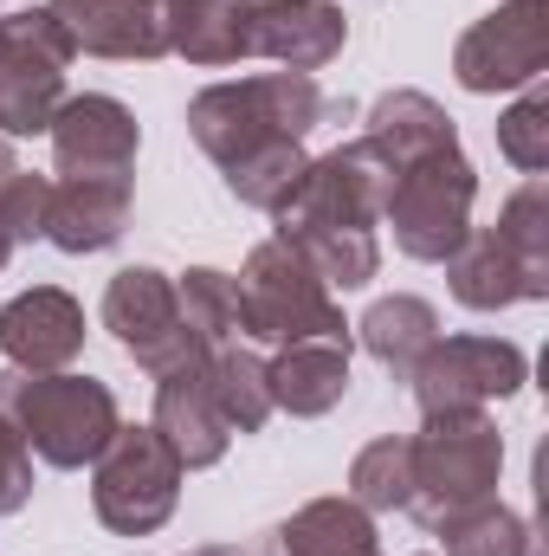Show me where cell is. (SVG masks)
<instances>
[{"label":"cell","instance_id":"obj_1","mask_svg":"<svg viewBox=\"0 0 549 556\" xmlns=\"http://www.w3.org/2000/svg\"><path fill=\"white\" fill-rule=\"evenodd\" d=\"M336 111L343 104H330L310 72H259V78H240V85H207L188 104V137L220 168H233L240 155H253L266 142H304Z\"/></svg>","mask_w":549,"mask_h":556},{"label":"cell","instance_id":"obj_2","mask_svg":"<svg viewBox=\"0 0 549 556\" xmlns=\"http://www.w3.org/2000/svg\"><path fill=\"white\" fill-rule=\"evenodd\" d=\"M0 415L13 420V433L26 440L33 459L59 466V472H78L91 466L111 433L124 427L117 415V395L91 376H72V369H0Z\"/></svg>","mask_w":549,"mask_h":556},{"label":"cell","instance_id":"obj_3","mask_svg":"<svg viewBox=\"0 0 549 556\" xmlns=\"http://www.w3.org/2000/svg\"><path fill=\"white\" fill-rule=\"evenodd\" d=\"M240 324L253 343H349V324L330 298V285L317 278V266L291 247V240H259L246 253L240 273Z\"/></svg>","mask_w":549,"mask_h":556},{"label":"cell","instance_id":"obj_4","mask_svg":"<svg viewBox=\"0 0 549 556\" xmlns=\"http://www.w3.org/2000/svg\"><path fill=\"white\" fill-rule=\"evenodd\" d=\"M413 440V498L408 511L433 531L439 518L498 498V472H505V433L485 415H426Z\"/></svg>","mask_w":549,"mask_h":556},{"label":"cell","instance_id":"obj_5","mask_svg":"<svg viewBox=\"0 0 549 556\" xmlns=\"http://www.w3.org/2000/svg\"><path fill=\"white\" fill-rule=\"evenodd\" d=\"M472 201H478V175L459 149H439V155H420L408 168H395V188H388V207L382 220L395 227V247L420 260V266H446L465 233H472Z\"/></svg>","mask_w":549,"mask_h":556},{"label":"cell","instance_id":"obj_6","mask_svg":"<svg viewBox=\"0 0 549 556\" xmlns=\"http://www.w3.org/2000/svg\"><path fill=\"white\" fill-rule=\"evenodd\" d=\"M181 505V459L155 427H117L91 459V511L117 538H149Z\"/></svg>","mask_w":549,"mask_h":556},{"label":"cell","instance_id":"obj_7","mask_svg":"<svg viewBox=\"0 0 549 556\" xmlns=\"http://www.w3.org/2000/svg\"><path fill=\"white\" fill-rule=\"evenodd\" d=\"M388 188H395V162L375 149V142H343L317 162H304L297 188L272 207L278 240L291 233H310V227H382V207H388Z\"/></svg>","mask_w":549,"mask_h":556},{"label":"cell","instance_id":"obj_8","mask_svg":"<svg viewBox=\"0 0 549 556\" xmlns=\"http://www.w3.org/2000/svg\"><path fill=\"white\" fill-rule=\"evenodd\" d=\"M0 26V137H39L65 104V65L78 59V46L52 7H20Z\"/></svg>","mask_w":549,"mask_h":556},{"label":"cell","instance_id":"obj_9","mask_svg":"<svg viewBox=\"0 0 549 556\" xmlns=\"http://www.w3.org/2000/svg\"><path fill=\"white\" fill-rule=\"evenodd\" d=\"M408 382L420 415H485V402H505L531 382V356L511 337H439Z\"/></svg>","mask_w":549,"mask_h":556},{"label":"cell","instance_id":"obj_10","mask_svg":"<svg viewBox=\"0 0 549 556\" xmlns=\"http://www.w3.org/2000/svg\"><path fill=\"white\" fill-rule=\"evenodd\" d=\"M104 330L124 343V356H137V369H149L155 382L188 369V363H207V350L181 324L175 278L155 273V266H124L104 285Z\"/></svg>","mask_w":549,"mask_h":556},{"label":"cell","instance_id":"obj_11","mask_svg":"<svg viewBox=\"0 0 549 556\" xmlns=\"http://www.w3.org/2000/svg\"><path fill=\"white\" fill-rule=\"evenodd\" d=\"M549 72V0H505L498 13L472 20L452 46V78L472 98L524 91Z\"/></svg>","mask_w":549,"mask_h":556},{"label":"cell","instance_id":"obj_12","mask_svg":"<svg viewBox=\"0 0 549 556\" xmlns=\"http://www.w3.org/2000/svg\"><path fill=\"white\" fill-rule=\"evenodd\" d=\"M240 13H246V52L284 72H323L349 39L336 0H240Z\"/></svg>","mask_w":549,"mask_h":556},{"label":"cell","instance_id":"obj_13","mask_svg":"<svg viewBox=\"0 0 549 556\" xmlns=\"http://www.w3.org/2000/svg\"><path fill=\"white\" fill-rule=\"evenodd\" d=\"M85 350V304L59 285H33L20 298L0 304V356L7 369H72V356Z\"/></svg>","mask_w":549,"mask_h":556},{"label":"cell","instance_id":"obj_14","mask_svg":"<svg viewBox=\"0 0 549 556\" xmlns=\"http://www.w3.org/2000/svg\"><path fill=\"white\" fill-rule=\"evenodd\" d=\"M46 137H52L59 175H130L137 168V149H142L137 117L117 98H104V91L65 98Z\"/></svg>","mask_w":549,"mask_h":556},{"label":"cell","instance_id":"obj_15","mask_svg":"<svg viewBox=\"0 0 549 556\" xmlns=\"http://www.w3.org/2000/svg\"><path fill=\"white\" fill-rule=\"evenodd\" d=\"M130 227V175H59L46 194V233L59 253L85 260L117 247Z\"/></svg>","mask_w":549,"mask_h":556},{"label":"cell","instance_id":"obj_16","mask_svg":"<svg viewBox=\"0 0 549 556\" xmlns=\"http://www.w3.org/2000/svg\"><path fill=\"white\" fill-rule=\"evenodd\" d=\"M149 427L168 440V453L181 459V472L220 466L227 446H233V427H227L214 389H207V363H188V369L162 376V389H155V420H149Z\"/></svg>","mask_w":549,"mask_h":556},{"label":"cell","instance_id":"obj_17","mask_svg":"<svg viewBox=\"0 0 549 556\" xmlns=\"http://www.w3.org/2000/svg\"><path fill=\"white\" fill-rule=\"evenodd\" d=\"M78 52L98 59H162L168 33H162V0H46Z\"/></svg>","mask_w":549,"mask_h":556},{"label":"cell","instance_id":"obj_18","mask_svg":"<svg viewBox=\"0 0 549 556\" xmlns=\"http://www.w3.org/2000/svg\"><path fill=\"white\" fill-rule=\"evenodd\" d=\"M272 408L291 420L330 415L349 395V343H284L272 363Z\"/></svg>","mask_w":549,"mask_h":556},{"label":"cell","instance_id":"obj_19","mask_svg":"<svg viewBox=\"0 0 549 556\" xmlns=\"http://www.w3.org/2000/svg\"><path fill=\"white\" fill-rule=\"evenodd\" d=\"M446 278H452V298L465 311H511V304H537L544 291L524 278L518 253L491 233V227H472L465 247L446 260Z\"/></svg>","mask_w":549,"mask_h":556},{"label":"cell","instance_id":"obj_20","mask_svg":"<svg viewBox=\"0 0 549 556\" xmlns=\"http://www.w3.org/2000/svg\"><path fill=\"white\" fill-rule=\"evenodd\" d=\"M362 142H375L395 168H408L420 155H439V149H459V130L452 117L426 98V91H382L369 104V130Z\"/></svg>","mask_w":549,"mask_h":556},{"label":"cell","instance_id":"obj_21","mask_svg":"<svg viewBox=\"0 0 549 556\" xmlns=\"http://www.w3.org/2000/svg\"><path fill=\"white\" fill-rule=\"evenodd\" d=\"M349 330H356V343H362L382 369H395V376L408 382L413 363L439 343V311H433L426 298L395 291V298H375V304L362 311V324H349Z\"/></svg>","mask_w":549,"mask_h":556},{"label":"cell","instance_id":"obj_22","mask_svg":"<svg viewBox=\"0 0 549 556\" xmlns=\"http://www.w3.org/2000/svg\"><path fill=\"white\" fill-rule=\"evenodd\" d=\"M162 33H168V52H181L188 65H240V59H253L240 0H162Z\"/></svg>","mask_w":549,"mask_h":556},{"label":"cell","instance_id":"obj_23","mask_svg":"<svg viewBox=\"0 0 549 556\" xmlns=\"http://www.w3.org/2000/svg\"><path fill=\"white\" fill-rule=\"evenodd\" d=\"M272 538L284 556H382L375 518L356 498H310L304 511L272 525Z\"/></svg>","mask_w":549,"mask_h":556},{"label":"cell","instance_id":"obj_24","mask_svg":"<svg viewBox=\"0 0 549 556\" xmlns=\"http://www.w3.org/2000/svg\"><path fill=\"white\" fill-rule=\"evenodd\" d=\"M207 389L220 402V415L233 433H259L272 408V376H266V356L246 350V343H227V350H207Z\"/></svg>","mask_w":549,"mask_h":556},{"label":"cell","instance_id":"obj_25","mask_svg":"<svg viewBox=\"0 0 549 556\" xmlns=\"http://www.w3.org/2000/svg\"><path fill=\"white\" fill-rule=\"evenodd\" d=\"M175 304H181V324L194 330L201 350L246 343V324H240V278L214 273V266H188V273L175 278Z\"/></svg>","mask_w":549,"mask_h":556},{"label":"cell","instance_id":"obj_26","mask_svg":"<svg viewBox=\"0 0 549 556\" xmlns=\"http://www.w3.org/2000/svg\"><path fill=\"white\" fill-rule=\"evenodd\" d=\"M349 498L375 518V511H408L413 498V440L408 433H382L349 459Z\"/></svg>","mask_w":549,"mask_h":556},{"label":"cell","instance_id":"obj_27","mask_svg":"<svg viewBox=\"0 0 549 556\" xmlns=\"http://www.w3.org/2000/svg\"><path fill=\"white\" fill-rule=\"evenodd\" d=\"M433 538L446 544V556H531V551H537L531 525H524L511 505H498V498H485V505H465V511L439 518V525H433Z\"/></svg>","mask_w":549,"mask_h":556},{"label":"cell","instance_id":"obj_28","mask_svg":"<svg viewBox=\"0 0 549 556\" xmlns=\"http://www.w3.org/2000/svg\"><path fill=\"white\" fill-rule=\"evenodd\" d=\"M291 247L317 266L330 291H362L382 273V247L369 227H310V233H291Z\"/></svg>","mask_w":549,"mask_h":556},{"label":"cell","instance_id":"obj_29","mask_svg":"<svg viewBox=\"0 0 549 556\" xmlns=\"http://www.w3.org/2000/svg\"><path fill=\"white\" fill-rule=\"evenodd\" d=\"M491 233L518 253L524 278L549 298V188H544V175H531V181L505 201V214H498V227H491Z\"/></svg>","mask_w":549,"mask_h":556},{"label":"cell","instance_id":"obj_30","mask_svg":"<svg viewBox=\"0 0 549 556\" xmlns=\"http://www.w3.org/2000/svg\"><path fill=\"white\" fill-rule=\"evenodd\" d=\"M304 142H266V149H253V155H240L233 168H220L227 175V188L246 201V207H259V214H272L278 201L297 188V175H304Z\"/></svg>","mask_w":549,"mask_h":556},{"label":"cell","instance_id":"obj_31","mask_svg":"<svg viewBox=\"0 0 549 556\" xmlns=\"http://www.w3.org/2000/svg\"><path fill=\"white\" fill-rule=\"evenodd\" d=\"M498 155L524 175H544L549 168V91L544 85H524V98L498 117Z\"/></svg>","mask_w":549,"mask_h":556},{"label":"cell","instance_id":"obj_32","mask_svg":"<svg viewBox=\"0 0 549 556\" xmlns=\"http://www.w3.org/2000/svg\"><path fill=\"white\" fill-rule=\"evenodd\" d=\"M26 498H33V453L13 433V420L0 415V518L26 511Z\"/></svg>","mask_w":549,"mask_h":556},{"label":"cell","instance_id":"obj_33","mask_svg":"<svg viewBox=\"0 0 549 556\" xmlns=\"http://www.w3.org/2000/svg\"><path fill=\"white\" fill-rule=\"evenodd\" d=\"M13 175H20V162H13V149L0 142V201H7V181H13ZM7 260H13V233H7V220H0V266H7Z\"/></svg>","mask_w":549,"mask_h":556},{"label":"cell","instance_id":"obj_34","mask_svg":"<svg viewBox=\"0 0 549 556\" xmlns=\"http://www.w3.org/2000/svg\"><path fill=\"white\" fill-rule=\"evenodd\" d=\"M194 556H227V551H194Z\"/></svg>","mask_w":549,"mask_h":556},{"label":"cell","instance_id":"obj_35","mask_svg":"<svg viewBox=\"0 0 549 556\" xmlns=\"http://www.w3.org/2000/svg\"><path fill=\"white\" fill-rule=\"evenodd\" d=\"M0 46H7V26H0Z\"/></svg>","mask_w":549,"mask_h":556}]
</instances>
